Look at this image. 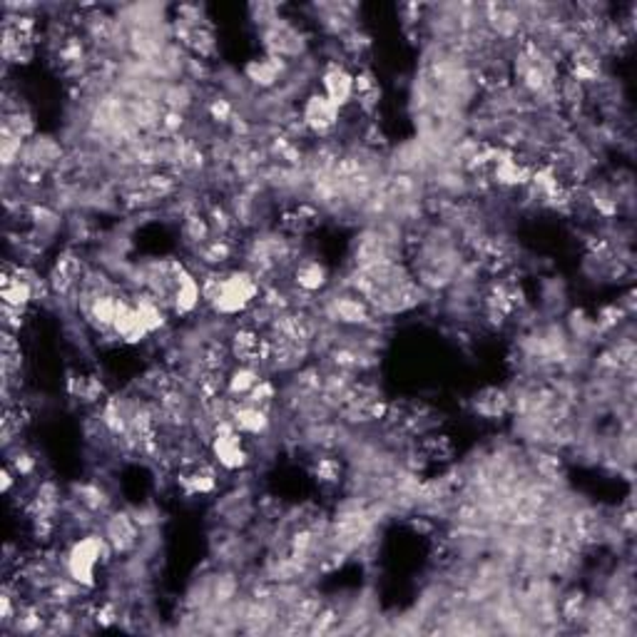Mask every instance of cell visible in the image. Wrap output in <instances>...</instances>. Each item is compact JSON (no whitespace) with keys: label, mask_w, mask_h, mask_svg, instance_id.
<instances>
[{"label":"cell","mask_w":637,"mask_h":637,"mask_svg":"<svg viewBox=\"0 0 637 637\" xmlns=\"http://www.w3.org/2000/svg\"><path fill=\"white\" fill-rule=\"evenodd\" d=\"M110 543L105 536H85L75 540L65 553L67 578L80 588H95L98 571L110 561Z\"/></svg>","instance_id":"7a4b0ae2"},{"label":"cell","mask_w":637,"mask_h":637,"mask_svg":"<svg viewBox=\"0 0 637 637\" xmlns=\"http://www.w3.org/2000/svg\"><path fill=\"white\" fill-rule=\"evenodd\" d=\"M294 279H297L299 289H304V292L311 294V292H318V289H324V286L329 284V272H327V266L318 259H304L297 266Z\"/></svg>","instance_id":"8fae6325"},{"label":"cell","mask_w":637,"mask_h":637,"mask_svg":"<svg viewBox=\"0 0 637 637\" xmlns=\"http://www.w3.org/2000/svg\"><path fill=\"white\" fill-rule=\"evenodd\" d=\"M244 73H247V80H252L254 85L275 88L276 83L282 80V75H284V57L269 56L262 57V60H252Z\"/></svg>","instance_id":"30bf717a"},{"label":"cell","mask_w":637,"mask_h":637,"mask_svg":"<svg viewBox=\"0 0 637 637\" xmlns=\"http://www.w3.org/2000/svg\"><path fill=\"white\" fill-rule=\"evenodd\" d=\"M11 485H13V468H5V471H3V491L8 493Z\"/></svg>","instance_id":"2e32d148"},{"label":"cell","mask_w":637,"mask_h":637,"mask_svg":"<svg viewBox=\"0 0 637 637\" xmlns=\"http://www.w3.org/2000/svg\"><path fill=\"white\" fill-rule=\"evenodd\" d=\"M209 112H212V118L217 122H230L234 118V110H231V105L227 100H212Z\"/></svg>","instance_id":"9a60e30c"},{"label":"cell","mask_w":637,"mask_h":637,"mask_svg":"<svg viewBox=\"0 0 637 637\" xmlns=\"http://www.w3.org/2000/svg\"><path fill=\"white\" fill-rule=\"evenodd\" d=\"M336 318L344 324H363L369 318V304L356 297H341L334 301Z\"/></svg>","instance_id":"4fadbf2b"},{"label":"cell","mask_w":637,"mask_h":637,"mask_svg":"<svg viewBox=\"0 0 637 637\" xmlns=\"http://www.w3.org/2000/svg\"><path fill=\"white\" fill-rule=\"evenodd\" d=\"M209 450H212V458L220 463L224 471H240L249 463V450L244 446V436L231 426V421L217 423Z\"/></svg>","instance_id":"3957f363"},{"label":"cell","mask_w":637,"mask_h":637,"mask_svg":"<svg viewBox=\"0 0 637 637\" xmlns=\"http://www.w3.org/2000/svg\"><path fill=\"white\" fill-rule=\"evenodd\" d=\"M105 538L110 543L112 550L118 553H127L130 548H135V543L140 538V530H137V520L125 513H118L108 520V533Z\"/></svg>","instance_id":"ba28073f"},{"label":"cell","mask_w":637,"mask_h":637,"mask_svg":"<svg viewBox=\"0 0 637 637\" xmlns=\"http://www.w3.org/2000/svg\"><path fill=\"white\" fill-rule=\"evenodd\" d=\"M341 115L344 110L336 108L329 98H324L321 92H311L301 108V125H304V130L317 135V137H329L331 132L339 127Z\"/></svg>","instance_id":"277c9868"},{"label":"cell","mask_w":637,"mask_h":637,"mask_svg":"<svg viewBox=\"0 0 637 637\" xmlns=\"http://www.w3.org/2000/svg\"><path fill=\"white\" fill-rule=\"evenodd\" d=\"M259 381H262V376H259V371H257L254 366L240 363L237 369H231L230 374H227V396L247 398Z\"/></svg>","instance_id":"7c38bea8"},{"label":"cell","mask_w":637,"mask_h":637,"mask_svg":"<svg viewBox=\"0 0 637 637\" xmlns=\"http://www.w3.org/2000/svg\"><path fill=\"white\" fill-rule=\"evenodd\" d=\"M170 304H172L175 314H179V317H189V314H195L199 304H202V282H199L197 276L189 275L188 269L177 276L175 292H172Z\"/></svg>","instance_id":"52a82bcc"},{"label":"cell","mask_w":637,"mask_h":637,"mask_svg":"<svg viewBox=\"0 0 637 637\" xmlns=\"http://www.w3.org/2000/svg\"><path fill=\"white\" fill-rule=\"evenodd\" d=\"M202 282V299L220 317H240L259 297V279L252 272H209Z\"/></svg>","instance_id":"6da1fadb"},{"label":"cell","mask_w":637,"mask_h":637,"mask_svg":"<svg viewBox=\"0 0 637 637\" xmlns=\"http://www.w3.org/2000/svg\"><path fill=\"white\" fill-rule=\"evenodd\" d=\"M112 334L120 341H125V344H140V341L150 336V329L144 327L143 317L137 314V307L120 299L118 314H115V321H112Z\"/></svg>","instance_id":"8992f818"},{"label":"cell","mask_w":637,"mask_h":637,"mask_svg":"<svg viewBox=\"0 0 637 637\" xmlns=\"http://www.w3.org/2000/svg\"><path fill=\"white\" fill-rule=\"evenodd\" d=\"M317 478L321 481V484H327V485L339 484V481H341L339 461H334V458H324V461H318Z\"/></svg>","instance_id":"5bb4252c"},{"label":"cell","mask_w":637,"mask_h":637,"mask_svg":"<svg viewBox=\"0 0 637 637\" xmlns=\"http://www.w3.org/2000/svg\"><path fill=\"white\" fill-rule=\"evenodd\" d=\"M230 421L231 426L240 431L242 436H259V433L269 429L266 408L254 406V404H242V406L231 408Z\"/></svg>","instance_id":"9c48e42d"},{"label":"cell","mask_w":637,"mask_h":637,"mask_svg":"<svg viewBox=\"0 0 637 637\" xmlns=\"http://www.w3.org/2000/svg\"><path fill=\"white\" fill-rule=\"evenodd\" d=\"M321 95L329 98L336 108L346 110L356 100L352 70L339 65V63H329V65L324 67V73H321Z\"/></svg>","instance_id":"5b68a950"}]
</instances>
